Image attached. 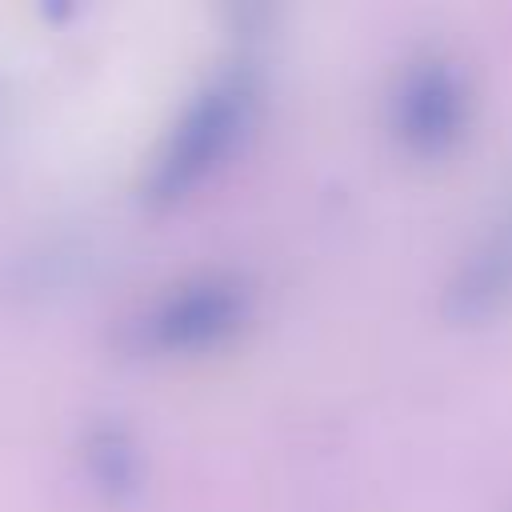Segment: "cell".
I'll use <instances>...</instances> for the list:
<instances>
[{
    "mask_svg": "<svg viewBox=\"0 0 512 512\" xmlns=\"http://www.w3.org/2000/svg\"><path fill=\"white\" fill-rule=\"evenodd\" d=\"M248 320V288L236 276H196L164 292L136 320V344L148 352H204L224 344Z\"/></svg>",
    "mask_w": 512,
    "mask_h": 512,
    "instance_id": "cell-2",
    "label": "cell"
},
{
    "mask_svg": "<svg viewBox=\"0 0 512 512\" xmlns=\"http://www.w3.org/2000/svg\"><path fill=\"white\" fill-rule=\"evenodd\" d=\"M388 124L404 152L436 160L464 136L468 124V88L452 60L424 52L404 64L388 96Z\"/></svg>",
    "mask_w": 512,
    "mask_h": 512,
    "instance_id": "cell-3",
    "label": "cell"
},
{
    "mask_svg": "<svg viewBox=\"0 0 512 512\" xmlns=\"http://www.w3.org/2000/svg\"><path fill=\"white\" fill-rule=\"evenodd\" d=\"M512 308V204L472 240L448 288L444 316L452 324H488Z\"/></svg>",
    "mask_w": 512,
    "mask_h": 512,
    "instance_id": "cell-4",
    "label": "cell"
},
{
    "mask_svg": "<svg viewBox=\"0 0 512 512\" xmlns=\"http://www.w3.org/2000/svg\"><path fill=\"white\" fill-rule=\"evenodd\" d=\"M256 112V76L248 64L220 68L176 116L144 172V200L164 208L184 200L240 144Z\"/></svg>",
    "mask_w": 512,
    "mask_h": 512,
    "instance_id": "cell-1",
    "label": "cell"
},
{
    "mask_svg": "<svg viewBox=\"0 0 512 512\" xmlns=\"http://www.w3.org/2000/svg\"><path fill=\"white\" fill-rule=\"evenodd\" d=\"M88 468L92 476L116 496V492H128L136 488V448L132 440L116 428V424H104L88 436Z\"/></svg>",
    "mask_w": 512,
    "mask_h": 512,
    "instance_id": "cell-5",
    "label": "cell"
}]
</instances>
